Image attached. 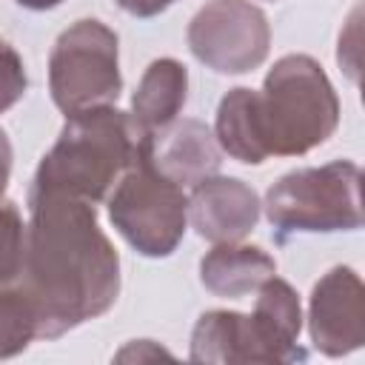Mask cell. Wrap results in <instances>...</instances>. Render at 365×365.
<instances>
[{
    "mask_svg": "<svg viewBox=\"0 0 365 365\" xmlns=\"http://www.w3.org/2000/svg\"><path fill=\"white\" fill-rule=\"evenodd\" d=\"M140 157L148 160L163 177L180 188L197 185L220 168V143L214 131L200 120H174L165 128L143 137Z\"/></svg>",
    "mask_w": 365,
    "mask_h": 365,
    "instance_id": "30bf717a",
    "label": "cell"
},
{
    "mask_svg": "<svg viewBox=\"0 0 365 365\" xmlns=\"http://www.w3.org/2000/svg\"><path fill=\"white\" fill-rule=\"evenodd\" d=\"M188 48L217 74H245L268 57L271 26L251 0H208L188 23Z\"/></svg>",
    "mask_w": 365,
    "mask_h": 365,
    "instance_id": "ba28073f",
    "label": "cell"
},
{
    "mask_svg": "<svg viewBox=\"0 0 365 365\" xmlns=\"http://www.w3.org/2000/svg\"><path fill=\"white\" fill-rule=\"evenodd\" d=\"M188 97V71L174 57L154 60L131 97V120L140 134L151 137L154 131L174 123Z\"/></svg>",
    "mask_w": 365,
    "mask_h": 365,
    "instance_id": "4fadbf2b",
    "label": "cell"
},
{
    "mask_svg": "<svg viewBox=\"0 0 365 365\" xmlns=\"http://www.w3.org/2000/svg\"><path fill=\"white\" fill-rule=\"evenodd\" d=\"M302 308L297 291L268 277L251 314L205 311L191 331V362H302Z\"/></svg>",
    "mask_w": 365,
    "mask_h": 365,
    "instance_id": "277c9868",
    "label": "cell"
},
{
    "mask_svg": "<svg viewBox=\"0 0 365 365\" xmlns=\"http://www.w3.org/2000/svg\"><path fill=\"white\" fill-rule=\"evenodd\" d=\"M114 3L131 17H154V14L165 11L174 0H114Z\"/></svg>",
    "mask_w": 365,
    "mask_h": 365,
    "instance_id": "e0dca14e",
    "label": "cell"
},
{
    "mask_svg": "<svg viewBox=\"0 0 365 365\" xmlns=\"http://www.w3.org/2000/svg\"><path fill=\"white\" fill-rule=\"evenodd\" d=\"M17 6H23V9H31V11H46V9H54V6H60L63 0H14Z\"/></svg>",
    "mask_w": 365,
    "mask_h": 365,
    "instance_id": "ffe728a7",
    "label": "cell"
},
{
    "mask_svg": "<svg viewBox=\"0 0 365 365\" xmlns=\"http://www.w3.org/2000/svg\"><path fill=\"white\" fill-rule=\"evenodd\" d=\"M143 137L131 114L114 106L68 114L57 143L37 165L31 191H60L100 202L137 163Z\"/></svg>",
    "mask_w": 365,
    "mask_h": 365,
    "instance_id": "3957f363",
    "label": "cell"
},
{
    "mask_svg": "<svg viewBox=\"0 0 365 365\" xmlns=\"http://www.w3.org/2000/svg\"><path fill=\"white\" fill-rule=\"evenodd\" d=\"M277 274V262L268 251L259 245H242L237 242H217L200 262V279L202 285L228 299H242L248 294H257V288Z\"/></svg>",
    "mask_w": 365,
    "mask_h": 365,
    "instance_id": "7c38bea8",
    "label": "cell"
},
{
    "mask_svg": "<svg viewBox=\"0 0 365 365\" xmlns=\"http://www.w3.org/2000/svg\"><path fill=\"white\" fill-rule=\"evenodd\" d=\"M257 191L237 177H205L188 197V222L208 242H237L259 220Z\"/></svg>",
    "mask_w": 365,
    "mask_h": 365,
    "instance_id": "8fae6325",
    "label": "cell"
},
{
    "mask_svg": "<svg viewBox=\"0 0 365 365\" xmlns=\"http://www.w3.org/2000/svg\"><path fill=\"white\" fill-rule=\"evenodd\" d=\"M26 68L17 48L6 40H0V114L9 111L23 94H26Z\"/></svg>",
    "mask_w": 365,
    "mask_h": 365,
    "instance_id": "2e32d148",
    "label": "cell"
},
{
    "mask_svg": "<svg viewBox=\"0 0 365 365\" xmlns=\"http://www.w3.org/2000/svg\"><path fill=\"white\" fill-rule=\"evenodd\" d=\"M311 342L325 356H345L365 342V288L354 268H331L311 291Z\"/></svg>",
    "mask_w": 365,
    "mask_h": 365,
    "instance_id": "9c48e42d",
    "label": "cell"
},
{
    "mask_svg": "<svg viewBox=\"0 0 365 365\" xmlns=\"http://www.w3.org/2000/svg\"><path fill=\"white\" fill-rule=\"evenodd\" d=\"M339 123L336 91L308 54H285L265 74L262 91L231 88L217 108L220 148L259 165L268 157H299L322 145Z\"/></svg>",
    "mask_w": 365,
    "mask_h": 365,
    "instance_id": "7a4b0ae2",
    "label": "cell"
},
{
    "mask_svg": "<svg viewBox=\"0 0 365 365\" xmlns=\"http://www.w3.org/2000/svg\"><path fill=\"white\" fill-rule=\"evenodd\" d=\"M151 356H171L165 348H160V345H154L151 339H140V342H131V345H125L120 354H117V359L120 362H125V359H151Z\"/></svg>",
    "mask_w": 365,
    "mask_h": 365,
    "instance_id": "ac0fdd59",
    "label": "cell"
},
{
    "mask_svg": "<svg viewBox=\"0 0 365 365\" xmlns=\"http://www.w3.org/2000/svg\"><path fill=\"white\" fill-rule=\"evenodd\" d=\"M37 314V339H57L106 314L120 294V257L94 202L29 191L23 271L14 282Z\"/></svg>",
    "mask_w": 365,
    "mask_h": 365,
    "instance_id": "6da1fadb",
    "label": "cell"
},
{
    "mask_svg": "<svg viewBox=\"0 0 365 365\" xmlns=\"http://www.w3.org/2000/svg\"><path fill=\"white\" fill-rule=\"evenodd\" d=\"M362 171L351 160L297 168L282 174L265 194V217L285 240L288 234L354 231L362 225Z\"/></svg>",
    "mask_w": 365,
    "mask_h": 365,
    "instance_id": "5b68a950",
    "label": "cell"
},
{
    "mask_svg": "<svg viewBox=\"0 0 365 365\" xmlns=\"http://www.w3.org/2000/svg\"><path fill=\"white\" fill-rule=\"evenodd\" d=\"M9 174H11V143H9L6 131L0 128V197L9 185Z\"/></svg>",
    "mask_w": 365,
    "mask_h": 365,
    "instance_id": "d6986e66",
    "label": "cell"
},
{
    "mask_svg": "<svg viewBox=\"0 0 365 365\" xmlns=\"http://www.w3.org/2000/svg\"><path fill=\"white\" fill-rule=\"evenodd\" d=\"M37 339V314L17 285H0V359L17 356Z\"/></svg>",
    "mask_w": 365,
    "mask_h": 365,
    "instance_id": "5bb4252c",
    "label": "cell"
},
{
    "mask_svg": "<svg viewBox=\"0 0 365 365\" xmlns=\"http://www.w3.org/2000/svg\"><path fill=\"white\" fill-rule=\"evenodd\" d=\"M48 91L66 117L97 106H114L123 91L117 34L94 17L71 23L51 46Z\"/></svg>",
    "mask_w": 365,
    "mask_h": 365,
    "instance_id": "8992f818",
    "label": "cell"
},
{
    "mask_svg": "<svg viewBox=\"0 0 365 365\" xmlns=\"http://www.w3.org/2000/svg\"><path fill=\"white\" fill-rule=\"evenodd\" d=\"M26 225L14 202H0V285H14L23 271Z\"/></svg>",
    "mask_w": 365,
    "mask_h": 365,
    "instance_id": "9a60e30c",
    "label": "cell"
},
{
    "mask_svg": "<svg viewBox=\"0 0 365 365\" xmlns=\"http://www.w3.org/2000/svg\"><path fill=\"white\" fill-rule=\"evenodd\" d=\"M108 217L137 254L168 257L185 234L188 197L148 160L137 157V163L114 182Z\"/></svg>",
    "mask_w": 365,
    "mask_h": 365,
    "instance_id": "52a82bcc",
    "label": "cell"
}]
</instances>
